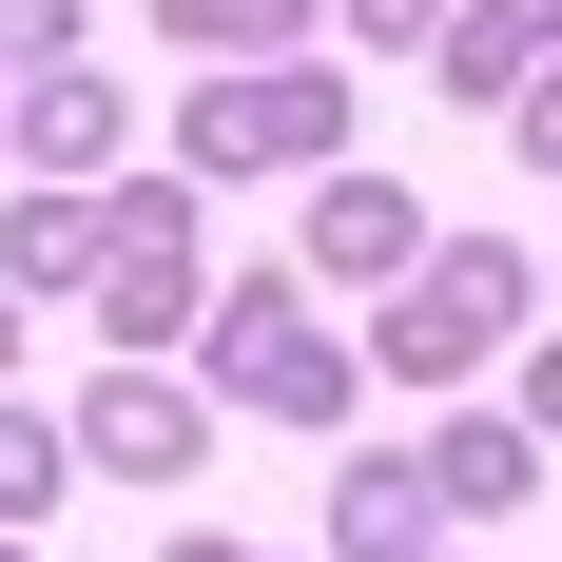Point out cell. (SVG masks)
I'll list each match as a JSON object with an SVG mask.
<instances>
[{
    "label": "cell",
    "mask_w": 562,
    "mask_h": 562,
    "mask_svg": "<svg viewBox=\"0 0 562 562\" xmlns=\"http://www.w3.org/2000/svg\"><path fill=\"white\" fill-rule=\"evenodd\" d=\"M330 252H349V272H389V252H407V194H369V175H349V194H330Z\"/></svg>",
    "instance_id": "obj_1"
},
{
    "label": "cell",
    "mask_w": 562,
    "mask_h": 562,
    "mask_svg": "<svg viewBox=\"0 0 562 562\" xmlns=\"http://www.w3.org/2000/svg\"><path fill=\"white\" fill-rule=\"evenodd\" d=\"M194 20H291V0H175V40H194Z\"/></svg>",
    "instance_id": "obj_2"
}]
</instances>
